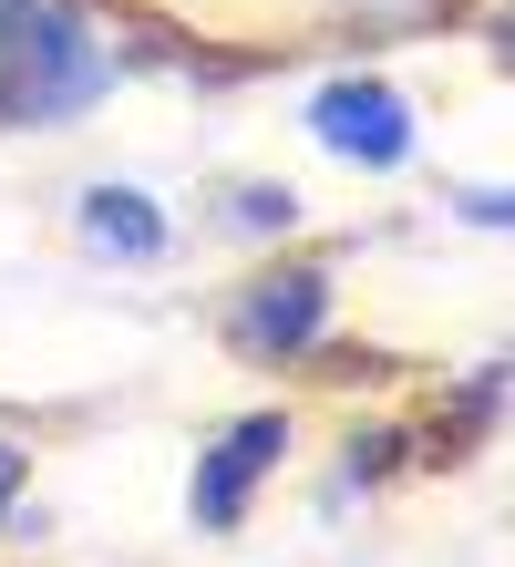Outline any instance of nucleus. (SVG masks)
<instances>
[{
  "label": "nucleus",
  "instance_id": "nucleus-1",
  "mask_svg": "<svg viewBox=\"0 0 515 567\" xmlns=\"http://www.w3.org/2000/svg\"><path fill=\"white\" fill-rule=\"evenodd\" d=\"M124 83V52L103 42L83 0H0V135H52Z\"/></svg>",
  "mask_w": 515,
  "mask_h": 567
},
{
  "label": "nucleus",
  "instance_id": "nucleus-2",
  "mask_svg": "<svg viewBox=\"0 0 515 567\" xmlns=\"http://www.w3.org/2000/svg\"><path fill=\"white\" fill-rule=\"evenodd\" d=\"M330 320H340V279L320 269V258H268V269H248L227 289L217 341L237 361H258V372H289V361H309L330 341Z\"/></svg>",
  "mask_w": 515,
  "mask_h": 567
},
{
  "label": "nucleus",
  "instance_id": "nucleus-3",
  "mask_svg": "<svg viewBox=\"0 0 515 567\" xmlns=\"http://www.w3.org/2000/svg\"><path fill=\"white\" fill-rule=\"evenodd\" d=\"M289 444H299L289 413H237V423H217V433L196 444V475H186V526H196V537H237L248 506L279 485Z\"/></svg>",
  "mask_w": 515,
  "mask_h": 567
},
{
  "label": "nucleus",
  "instance_id": "nucleus-4",
  "mask_svg": "<svg viewBox=\"0 0 515 567\" xmlns=\"http://www.w3.org/2000/svg\"><path fill=\"white\" fill-rule=\"evenodd\" d=\"M309 145L361 165V176H392V165L423 155V114H412V93H392L382 73H330L320 93H309Z\"/></svg>",
  "mask_w": 515,
  "mask_h": 567
},
{
  "label": "nucleus",
  "instance_id": "nucleus-5",
  "mask_svg": "<svg viewBox=\"0 0 515 567\" xmlns=\"http://www.w3.org/2000/svg\"><path fill=\"white\" fill-rule=\"evenodd\" d=\"M73 248L93 258V269H165V258H176V217H165L145 186L93 176L73 196Z\"/></svg>",
  "mask_w": 515,
  "mask_h": 567
},
{
  "label": "nucleus",
  "instance_id": "nucleus-6",
  "mask_svg": "<svg viewBox=\"0 0 515 567\" xmlns=\"http://www.w3.org/2000/svg\"><path fill=\"white\" fill-rule=\"evenodd\" d=\"M217 227H237V238H299V186H279V176H248V186H227Z\"/></svg>",
  "mask_w": 515,
  "mask_h": 567
},
{
  "label": "nucleus",
  "instance_id": "nucleus-7",
  "mask_svg": "<svg viewBox=\"0 0 515 567\" xmlns=\"http://www.w3.org/2000/svg\"><path fill=\"white\" fill-rule=\"evenodd\" d=\"M31 495V444H11V433H0V516H11Z\"/></svg>",
  "mask_w": 515,
  "mask_h": 567
}]
</instances>
